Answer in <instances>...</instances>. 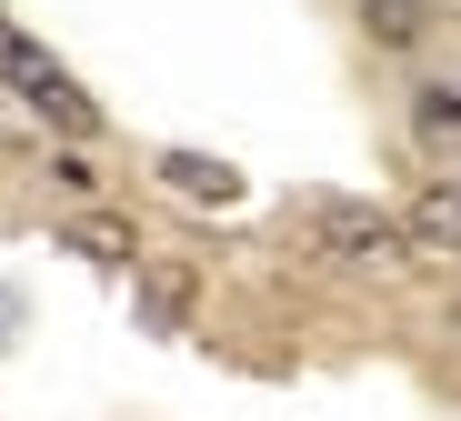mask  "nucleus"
I'll return each mask as SVG.
<instances>
[{"label":"nucleus","instance_id":"1","mask_svg":"<svg viewBox=\"0 0 461 421\" xmlns=\"http://www.w3.org/2000/svg\"><path fill=\"white\" fill-rule=\"evenodd\" d=\"M301 241H312V261H331V271H411L421 261L411 221L371 211V201H312L301 211Z\"/></svg>","mask_w":461,"mask_h":421},{"label":"nucleus","instance_id":"2","mask_svg":"<svg viewBox=\"0 0 461 421\" xmlns=\"http://www.w3.org/2000/svg\"><path fill=\"white\" fill-rule=\"evenodd\" d=\"M0 70H11V91H21V101H31L60 141H91V131H101V101H91V91H81V80H70L50 50H31L11 21H0Z\"/></svg>","mask_w":461,"mask_h":421},{"label":"nucleus","instance_id":"3","mask_svg":"<svg viewBox=\"0 0 461 421\" xmlns=\"http://www.w3.org/2000/svg\"><path fill=\"white\" fill-rule=\"evenodd\" d=\"M150 181L171 201H191V211H230L241 201V171H230V160H201V151H150Z\"/></svg>","mask_w":461,"mask_h":421},{"label":"nucleus","instance_id":"4","mask_svg":"<svg viewBox=\"0 0 461 421\" xmlns=\"http://www.w3.org/2000/svg\"><path fill=\"white\" fill-rule=\"evenodd\" d=\"M60 251H81V261H101V271H131L140 261V231L121 211H70L60 221Z\"/></svg>","mask_w":461,"mask_h":421},{"label":"nucleus","instance_id":"5","mask_svg":"<svg viewBox=\"0 0 461 421\" xmlns=\"http://www.w3.org/2000/svg\"><path fill=\"white\" fill-rule=\"evenodd\" d=\"M411 241L461 261V171H431V181L411 191Z\"/></svg>","mask_w":461,"mask_h":421},{"label":"nucleus","instance_id":"6","mask_svg":"<svg viewBox=\"0 0 461 421\" xmlns=\"http://www.w3.org/2000/svg\"><path fill=\"white\" fill-rule=\"evenodd\" d=\"M411 141L461 151V80H411Z\"/></svg>","mask_w":461,"mask_h":421},{"label":"nucleus","instance_id":"7","mask_svg":"<svg viewBox=\"0 0 461 421\" xmlns=\"http://www.w3.org/2000/svg\"><path fill=\"white\" fill-rule=\"evenodd\" d=\"M431 31V0H361V41L371 50H411Z\"/></svg>","mask_w":461,"mask_h":421},{"label":"nucleus","instance_id":"8","mask_svg":"<svg viewBox=\"0 0 461 421\" xmlns=\"http://www.w3.org/2000/svg\"><path fill=\"white\" fill-rule=\"evenodd\" d=\"M451 31H461V21H451Z\"/></svg>","mask_w":461,"mask_h":421}]
</instances>
